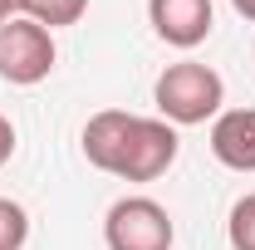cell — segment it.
I'll list each match as a JSON object with an SVG mask.
<instances>
[{
	"mask_svg": "<svg viewBox=\"0 0 255 250\" xmlns=\"http://www.w3.org/2000/svg\"><path fill=\"white\" fill-rule=\"evenodd\" d=\"M25 241H30V211L0 196V250H25Z\"/></svg>",
	"mask_w": 255,
	"mask_h": 250,
	"instance_id": "ba28073f",
	"label": "cell"
},
{
	"mask_svg": "<svg viewBox=\"0 0 255 250\" xmlns=\"http://www.w3.org/2000/svg\"><path fill=\"white\" fill-rule=\"evenodd\" d=\"M172 241H177L172 211L152 196H118L103 216L108 250H172Z\"/></svg>",
	"mask_w": 255,
	"mask_h": 250,
	"instance_id": "277c9868",
	"label": "cell"
},
{
	"mask_svg": "<svg viewBox=\"0 0 255 250\" xmlns=\"http://www.w3.org/2000/svg\"><path fill=\"white\" fill-rule=\"evenodd\" d=\"M54 64H59V49L44 25H34L30 15H15L0 25V79L5 84L34 89L54 74Z\"/></svg>",
	"mask_w": 255,
	"mask_h": 250,
	"instance_id": "3957f363",
	"label": "cell"
},
{
	"mask_svg": "<svg viewBox=\"0 0 255 250\" xmlns=\"http://www.w3.org/2000/svg\"><path fill=\"white\" fill-rule=\"evenodd\" d=\"M15 15H25V0H0V25L15 20Z\"/></svg>",
	"mask_w": 255,
	"mask_h": 250,
	"instance_id": "8fae6325",
	"label": "cell"
},
{
	"mask_svg": "<svg viewBox=\"0 0 255 250\" xmlns=\"http://www.w3.org/2000/svg\"><path fill=\"white\" fill-rule=\"evenodd\" d=\"M211 157L231 172H255V108H221L211 118Z\"/></svg>",
	"mask_w": 255,
	"mask_h": 250,
	"instance_id": "8992f818",
	"label": "cell"
},
{
	"mask_svg": "<svg viewBox=\"0 0 255 250\" xmlns=\"http://www.w3.org/2000/svg\"><path fill=\"white\" fill-rule=\"evenodd\" d=\"M231 10H236L241 20H251V25H255V0H231Z\"/></svg>",
	"mask_w": 255,
	"mask_h": 250,
	"instance_id": "7c38bea8",
	"label": "cell"
},
{
	"mask_svg": "<svg viewBox=\"0 0 255 250\" xmlns=\"http://www.w3.org/2000/svg\"><path fill=\"white\" fill-rule=\"evenodd\" d=\"M226 241H231V250H255V191H246V196L231 206Z\"/></svg>",
	"mask_w": 255,
	"mask_h": 250,
	"instance_id": "9c48e42d",
	"label": "cell"
},
{
	"mask_svg": "<svg viewBox=\"0 0 255 250\" xmlns=\"http://www.w3.org/2000/svg\"><path fill=\"white\" fill-rule=\"evenodd\" d=\"M152 103H157V118L172 123V127L211 123L221 113V103H226V79L201 59H177L157 74Z\"/></svg>",
	"mask_w": 255,
	"mask_h": 250,
	"instance_id": "7a4b0ae2",
	"label": "cell"
},
{
	"mask_svg": "<svg viewBox=\"0 0 255 250\" xmlns=\"http://www.w3.org/2000/svg\"><path fill=\"white\" fill-rule=\"evenodd\" d=\"M79 147L89 157V167L118 177V182H157L177 162L182 137L162 118H137V113H123V108H103L84 123Z\"/></svg>",
	"mask_w": 255,
	"mask_h": 250,
	"instance_id": "6da1fadb",
	"label": "cell"
},
{
	"mask_svg": "<svg viewBox=\"0 0 255 250\" xmlns=\"http://www.w3.org/2000/svg\"><path fill=\"white\" fill-rule=\"evenodd\" d=\"M84 10H89V0H25V15L34 25H44L49 34L64 30V25H79Z\"/></svg>",
	"mask_w": 255,
	"mask_h": 250,
	"instance_id": "52a82bcc",
	"label": "cell"
},
{
	"mask_svg": "<svg viewBox=\"0 0 255 250\" xmlns=\"http://www.w3.org/2000/svg\"><path fill=\"white\" fill-rule=\"evenodd\" d=\"M147 20H152V30H157L162 44L196 49V44L211 39L216 10H211V0H147Z\"/></svg>",
	"mask_w": 255,
	"mask_h": 250,
	"instance_id": "5b68a950",
	"label": "cell"
},
{
	"mask_svg": "<svg viewBox=\"0 0 255 250\" xmlns=\"http://www.w3.org/2000/svg\"><path fill=\"white\" fill-rule=\"evenodd\" d=\"M10 157H15V123L0 113V167H5Z\"/></svg>",
	"mask_w": 255,
	"mask_h": 250,
	"instance_id": "30bf717a",
	"label": "cell"
}]
</instances>
